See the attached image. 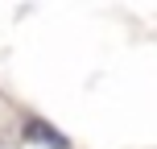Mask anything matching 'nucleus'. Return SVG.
I'll list each match as a JSON object with an SVG mask.
<instances>
[{
	"label": "nucleus",
	"mask_w": 157,
	"mask_h": 149,
	"mask_svg": "<svg viewBox=\"0 0 157 149\" xmlns=\"http://www.w3.org/2000/svg\"><path fill=\"white\" fill-rule=\"evenodd\" d=\"M21 133H25V141H37V145H46V149H71V141H66L54 124H46V120H33L29 116Z\"/></svg>",
	"instance_id": "1"
}]
</instances>
